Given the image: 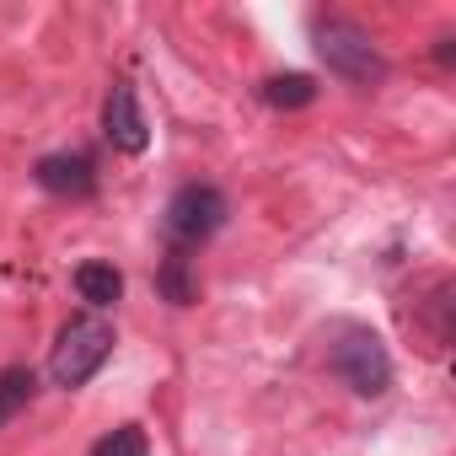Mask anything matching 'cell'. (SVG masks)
<instances>
[{"label":"cell","instance_id":"obj_1","mask_svg":"<svg viewBox=\"0 0 456 456\" xmlns=\"http://www.w3.org/2000/svg\"><path fill=\"white\" fill-rule=\"evenodd\" d=\"M312 49H317V60H322L338 81H349L354 92H376V86L387 81V60H381V49L370 44V33H365L360 22L317 17V22H312Z\"/></svg>","mask_w":456,"mask_h":456},{"label":"cell","instance_id":"obj_2","mask_svg":"<svg viewBox=\"0 0 456 456\" xmlns=\"http://www.w3.org/2000/svg\"><path fill=\"white\" fill-rule=\"evenodd\" d=\"M328 365L354 397H387L392 392V354L365 322H338L328 333Z\"/></svg>","mask_w":456,"mask_h":456},{"label":"cell","instance_id":"obj_3","mask_svg":"<svg viewBox=\"0 0 456 456\" xmlns=\"http://www.w3.org/2000/svg\"><path fill=\"white\" fill-rule=\"evenodd\" d=\"M113 322H102V317H76V322H65V333H60V344H54V354H49V376L60 381V387H86L102 365H108V354H113Z\"/></svg>","mask_w":456,"mask_h":456},{"label":"cell","instance_id":"obj_4","mask_svg":"<svg viewBox=\"0 0 456 456\" xmlns=\"http://www.w3.org/2000/svg\"><path fill=\"white\" fill-rule=\"evenodd\" d=\"M232 220V204H225V193L215 183H183L167 204V232L183 242V248H199L209 242L220 225Z\"/></svg>","mask_w":456,"mask_h":456},{"label":"cell","instance_id":"obj_5","mask_svg":"<svg viewBox=\"0 0 456 456\" xmlns=\"http://www.w3.org/2000/svg\"><path fill=\"white\" fill-rule=\"evenodd\" d=\"M102 134H108L118 151H129V156L145 151L151 129H145V113H140V102H134V86H113V92H108V102H102Z\"/></svg>","mask_w":456,"mask_h":456},{"label":"cell","instance_id":"obj_6","mask_svg":"<svg viewBox=\"0 0 456 456\" xmlns=\"http://www.w3.org/2000/svg\"><path fill=\"white\" fill-rule=\"evenodd\" d=\"M33 177H38V188L60 193V199H86V193L97 188V167H92V156H81V151H54V156H44Z\"/></svg>","mask_w":456,"mask_h":456},{"label":"cell","instance_id":"obj_7","mask_svg":"<svg viewBox=\"0 0 456 456\" xmlns=\"http://www.w3.org/2000/svg\"><path fill=\"white\" fill-rule=\"evenodd\" d=\"M156 290L167 306H193L199 301V274H193V258L188 253H167L156 264Z\"/></svg>","mask_w":456,"mask_h":456},{"label":"cell","instance_id":"obj_8","mask_svg":"<svg viewBox=\"0 0 456 456\" xmlns=\"http://www.w3.org/2000/svg\"><path fill=\"white\" fill-rule=\"evenodd\" d=\"M76 290H81V301L86 306H113L118 296H124V274L113 269V264H102V258H92V264H81L76 269Z\"/></svg>","mask_w":456,"mask_h":456},{"label":"cell","instance_id":"obj_9","mask_svg":"<svg viewBox=\"0 0 456 456\" xmlns=\"http://www.w3.org/2000/svg\"><path fill=\"white\" fill-rule=\"evenodd\" d=\"M38 392V376L28 365H12V370H0V424H12Z\"/></svg>","mask_w":456,"mask_h":456},{"label":"cell","instance_id":"obj_10","mask_svg":"<svg viewBox=\"0 0 456 456\" xmlns=\"http://www.w3.org/2000/svg\"><path fill=\"white\" fill-rule=\"evenodd\" d=\"M264 97H269L274 108H306V102H317V81L301 76V70H290V76H269Z\"/></svg>","mask_w":456,"mask_h":456},{"label":"cell","instance_id":"obj_11","mask_svg":"<svg viewBox=\"0 0 456 456\" xmlns=\"http://www.w3.org/2000/svg\"><path fill=\"white\" fill-rule=\"evenodd\" d=\"M92 456H151V440H145L140 424H118L113 435H102L92 445Z\"/></svg>","mask_w":456,"mask_h":456}]
</instances>
